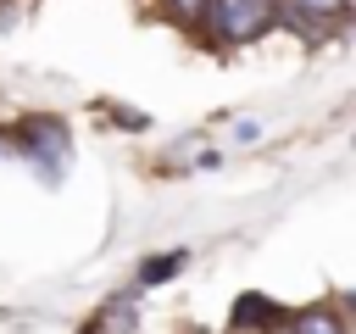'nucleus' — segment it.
Instances as JSON below:
<instances>
[{
	"mask_svg": "<svg viewBox=\"0 0 356 334\" xmlns=\"http://www.w3.org/2000/svg\"><path fill=\"white\" fill-rule=\"evenodd\" d=\"M273 28H278V0H206L195 45H206V50H239V45L267 39Z\"/></svg>",
	"mask_w": 356,
	"mask_h": 334,
	"instance_id": "obj_1",
	"label": "nucleus"
},
{
	"mask_svg": "<svg viewBox=\"0 0 356 334\" xmlns=\"http://www.w3.org/2000/svg\"><path fill=\"white\" fill-rule=\"evenodd\" d=\"M11 134V156H22L44 184H61V173H67V122L61 117H44V111H33V117H22L17 128H6Z\"/></svg>",
	"mask_w": 356,
	"mask_h": 334,
	"instance_id": "obj_2",
	"label": "nucleus"
},
{
	"mask_svg": "<svg viewBox=\"0 0 356 334\" xmlns=\"http://www.w3.org/2000/svg\"><path fill=\"white\" fill-rule=\"evenodd\" d=\"M356 0H278V28H289L295 39H328L350 22Z\"/></svg>",
	"mask_w": 356,
	"mask_h": 334,
	"instance_id": "obj_3",
	"label": "nucleus"
},
{
	"mask_svg": "<svg viewBox=\"0 0 356 334\" xmlns=\"http://www.w3.org/2000/svg\"><path fill=\"white\" fill-rule=\"evenodd\" d=\"M284 317H289L284 301H273V295H261V289H245V295H234V306H228V334H267V328H278Z\"/></svg>",
	"mask_w": 356,
	"mask_h": 334,
	"instance_id": "obj_4",
	"label": "nucleus"
},
{
	"mask_svg": "<svg viewBox=\"0 0 356 334\" xmlns=\"http://www.w3.org/2000/svg\"><path fill=\"white\" fill-rule=\"evenodd\" d=\"M289 334H350V317L334 301L317 306H289Z\"/></svg>",
	"mask_w": 356,
	"mask_h": 334,
	"instance_id": "obj_5",
	"label": "nucleus"
},
{
	"mask_svg": "<svg viewBox=\"0 0 356 334\" xmlns=\"http://www.w3.org/2000/svg\"><path fill=\"white\" fill-rule=\"evenodd\" d=\"M184 267H189V250H184V245H172V250H150V256L134 267V289H156V284L178 278Z\"/></svg>",
	"mask_w": 356,
	"mask_h": 334,
	"instance_id": "obj_6",
	"label": "nucleus"
},
{
	"mask_svg": "<svg viewBox=\"0 0 356 334\" xmlns=\"http://www.w3.org/2000/svg\"><path fill=\"white\" fill-rule=\"evenodd\" d=\"M150 6H156V11H161V17L172 22V28H184L189 39L200 33V17H206V0H150Z\"/></svg>",
	"mask_w": 356,
	"mask_h": 334,
	"instance_id": "obj_7",
	"label": "nucleus"
},
{
	"mask_svg": "<svg viewBox=\"0 0 356 334\" xmlns=\"http://www.w3.org/2000/svg\"><path fill=\"white\" fill-rule=\"evenodd\" d=\"M256 134H261V122H250V117H245V122H234V139H256Z\"/></svg>",
	"mask_w": 356,
	"mask_h": 334,
	"instance_id": "obj_8",
	"label": "nucleus"
},
{
	"mask_svg": "<svg viewBox=\"0 0 356 334\" xmlns=\"http://www.w3.org/2000/svg\"><path fill=\"white\" fill-rule=\"evenodd\" d=\"M78 334H106V317H89V323H83Z\"/></svg>",
	"mask_w": 356,
	"mask_h": 334,
	"instance_id": "obj_9",
	"label": "nucleus"
},
{
	"mask_svg": "<svg viewBox=\"0 0 356 334\" xmlns=\"http://www.w3.org/2000/svg\"><path fill=\"white\" fill-rule=\"evenodd\" d=\"M0 156H11V134L6 128H0Z\"/></svg>",
	"mask_w": 356,
	"mask_h": 334,
	"instance_id": "obj_10",
	"label": "nucleus"
}]
</instances>
